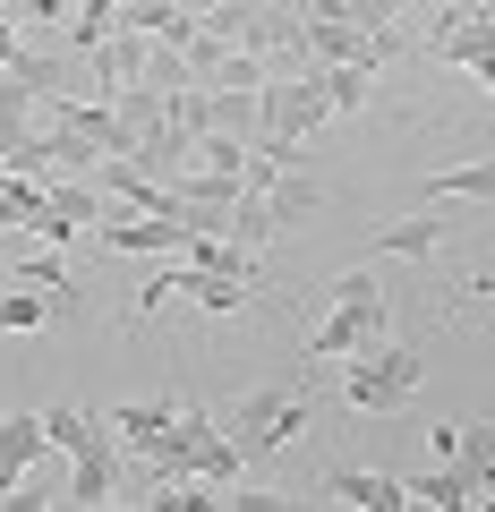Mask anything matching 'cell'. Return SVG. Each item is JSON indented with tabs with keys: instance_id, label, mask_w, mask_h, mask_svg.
<instances>
[{
	"instance_id": "obj_1",
	"label": "cell",
	"mask_w": 495,
	"mask_h": 512,
	"mask_svg": "<svg viewBox=\"0 0 495 512\" xmlns=\"http://www.w3.org/2000/svg\"><path fill=\"white\" fill-rule=\"evenodd\" d=\"M316 299H325V308H316V325L299 333V359H308V367H342L350 350H367V342H385V333H393V299L376 291L367 265L316 282Z\"/></svg>"
},
{
	"instance_id": "obj_2",
	"label": "cell",
	"mask_w": 495,
	"mask_h": 512,
	"mask_svg": "<svg viewBox=\"0 0 495 512\" xmlns=\"http://www.w3.org/2000/svg\"><path fill=\"white\" fill-rule=\"evenodd\" d=\"M308 393H316L308 359L282 367V376H265V384H248V393L222 410V436L239 444V461H265V453H282L291 436H308Z\"/></svg>"
},
{
	"instance_id": "obj_3",
	"label": "cell",
	"mask_w": 495,
	"mask_h": 512,
	"mask_svg": "<svg viewBox=\"0 0 495 512\" xmlns=\"http://www.w3.org/2000/svg\"><path fill=\"white\" fill-rule=\"evenodd\" d=\"M419 376H427L419 342H393V333H385V342H367V350L342 359V402L367 410V419H393V410H410Z\"/></svg>"
},
{
	"instance_id": "obj_4",
	"label": "cell",
	"mask_w": 495,
	"mask_h": 512,
	"mask_svg": "<svg viewBox=\"0 0 495 512\" xmlns=\"http://www.w3.org/2000/svg\"><path fill=\"white\" fill-rule=\"evenodd\" d=\"M325 120H342V111H333L325 69L265 77V86H257V146H308V137H316Z\"/></svg>"
},
{
	"instance_id": "obj_5",
	"label": "cell",
	"mask_w": 495,
	"mask_h": 512,
	"mask_svg": "<svg viewBox=\"0 0 495 512\" xmlns=\"http://www.w3.org/2000/svg\"><path fill=\"white\" fill-rule=\"evenodd\" d=\"M444 239H453V205H419V214H393L367 231V256H402V265H436Z\"/></svg>"
},
{
	"instance_id": "obj_6",
	"label": "cell",
	"mask_w": 495,
	"mask_h": 512,
	"mask_svg": "<svg viewBox=\"0 0 495 512\" xmlns=\"http://www.w3.org/2000/svg\"><path fill=\"white\" fill-rule=\"evenodd\" d=\"M316 504H350V512H410V478L367 470V461H333L316 478Z\"/></svg>"
},
{
	"instance_id": "obj_7",
	"label": "cell",
	"mask_w": 495,
	"mask_h": 512,
	"mask_svg": "<svg viewBox=\"0 0 495 512\" xmlns=\"http://www.w3.org/2000/svg\"><path fill=\"white\" fill-rule=\"evenodd\" d=\"M52 453V436H43V410H0V504L35 478V461Z\"/></svg>"
},
{
	"instance_id": "obj_8",
	"label": "cell",
	"mask_w": 495,
	"mask_h": 512,
	"mask_svg": "<svg viewBox=\"0 0 495 512\" xmlns=\"http://www.w3.org/2000/svg\"><path fill=\"white\" fill-rule=\"evenodd\" d=\"M419 205H495V154H461V163H436L419 188Z\"/></svg>"
},
{
	"instance_id": "obj_9",
	"label": "cell",
	"mask_w": 495,
	"mask_h": 512,
	"mask_svg": "<svg viewBox=\"0 0 495 512\" xmlns=\"http://www.w3.org/2000/svg\"><path fill=\"white\" fill-rule=\"evenodd\" d=\"M103 419H111V436H120V453H146V444L180 419V402H171V393H163V402H111Z\"/></svg>"
},
{
	"instance_id": "obj_10",
	"label": "cell",
	"mask_w": 495,
	"mask_h": 512,
	"mask_svg": "<svg viewBox=\"0 0 495 512\" xmlns=\"http://www.w3.org/2000/svg\"><path fill=\"white\" fill-rule=\"evenodd\" d=\"M410 504H427V512H461V504H478V478L461 470V461H427V470L410 478Z\"/></svg>"
},
{
	"instance_id": "obj_11",
	"label": "cell",
	"mask_w": 495,
	"mask_h": 512,
	"mask_svg": "<svg viewBox=\"0 0 495 512\" xmlns=\"http://www.w3.org/2000/svg\"><path fill=\"white\" fill-rule=\"evenodd\" d=\"M43 325H52V299H43L35 282L9 274V282H0V333H43Z\"/></svg>"
},
{
	"instance_id": "obj_12",
	"label": "cell",
	"mask_w": 495,
	"mask_h": 512,
	"mask_svg": "<svg viewBox=\"0 0 495 512\" xmlns=\"http://www.w3.org/2000/svg\"><path fill=\"white\" fill-rule=\"evenodd\" d=\"M26 128H35V94H26L18 77L0 69V163H9V154L26 146Z\"/></svg>"
},
{
	"instance_id": "obj_13",
	"label": "cell",
	"mask_w": 495,
	"mask_h": 512,
	"mask_svg": "<svg viewBox=\"0 0 495 512\" xmlns=\"http://www.w3.org/2000/svg\"><path fill=\"white\" fill-rule=\"evenodd\" d=\"M478 504L495 512V461H487V470H478Z\"/></svg>"
},
{
	"instance_id": "obj_14",
	"label": "cell",
	"mask_w": 495,
	"mask_h": 512,
	"mask_svg": "<svg viewBox=\"0 0 495 512\" xmlns=\"http://www.w3.org/2000/svg\"><path fill=\"white\" fill-rule=\"evenodd\" d=\"M470 9H478V18H487V35H495V0H470Z\"/></svg>"
},
{
	"instance_id": "obj_15",
	"label": "cell",
	"mask_w": 495,
	"mask_h": 512,
	"mask_svg": "<svg viewBox=\"0 0 495 512\" xmlns=\"http://www.w3.org/2000/svg\"><path fill=\"white\" fill-rule=\"evenodd\" d=\"M0 282H9V231H0Z\"/></svg>"
},
{
	"instance_id": "obj_16",
	"label": "cell",
	"mask_w": 495,
	"mask_h": 512,
	"mask_svg": "<svg viewBox=\"0 0 495 512\" xmlns=\"http://www.w3.org/2000/svg\"><path fill=\"white\" fill-rule=\"evenodd\" d=\"M120 9H129V0H120Z\"/></svg>"
}]
</instances>
